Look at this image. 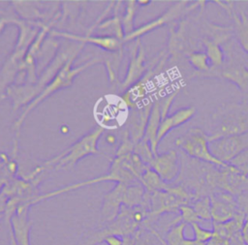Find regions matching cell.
I'll use <instances>...</instances> for the list:
<instances>
[{"mask_svg": "<svg viewBox=\"0 0 248 245\" xmlns=\"http://www.w3.org/2000/svg\"><path fill=\"white\" fill-rule=\"evenodd\" d=\"M147 217L148 211L142 206L135 207L131 210L123 209L114 220L81 236L78 245H96L102 243L104 239L109 235H117L120 237L134 235L142 228Z\"/></svg>", "mask_w": 248, "mask_h": 245, "instance_id": "cell-1", "label": "cell"}, {"mask_svg": "<svg viewBox=\"0 0 248 245\" xmlns=\"http://www.w3.org/2000/svg\"><path fill=\"white\" fill-rule=\"evenodd\" d=\"M31 222L27 219V208L21 207L11 220V231L17 245H30Z\"/></svg>", "mask_w": 248, "mask_h": 245, "instance_id": "cell-11", "label": "cell"}, {"mask_svg": "<svg viewBox=\"0 0 248 245\" xmlns=\"http://www.w3.org/2000/svg\"><path fill=\"white\" fill-rule=\"evenodd\" d=\"M181 245H206V243L203 242H200L198 240L194 239H190V238H185L184 241L182 242Z\"/></svg>", "mask_w": 248, "mask_h": 245, "instance_id": "cell-23", "label": "cell"}, {"mask_svg": "<svg viewBox=\"0 0 248 245\" xmlns=\"http://www.w3.org/2000/svg\"><path fill=\"white\" fill-rule=\"evenodd\" d=\"M202 46L205 49V53L209 59L211 69L220 68L225 62V52L221 46L211 40H202Z\"/></svg>", "mask_w": 248, "mask_h": 245, "instance_id": "cell-13", "label": "cell"}, {"mask_svg": "<svg viewBox=\"0 0 248 245\" xmlns=\"http://www.w3.org/2000/svg\"><path fill=\"white\" fill-rule=\"evenodd\" d=\"M134 245H167L164 237L156 230L140 229L135 233Z\"/></svg>", "mask_w": 248, "mask_h": 245, "instance_id": "cell-14", "label": "cell"}, {"mask_svg": "<svg viewBox=\"0 0 248 245\" xmlns=\"http://www.w3.org/2000/svg\"><path fill=\"white\" fill-rule=\"evenodd\" d=\"M247 216L237 214L233 219L225 223L212 224V237L206 245H230L233 236L241 232Z\"/></svg>", "mask_w": 248, "mask_h": 245, "instance_id": "cell-7", "label": "cell"}, {"mask_svg": "<svg viewBox=\"0 0 248 245\" xmlns=\"http://www.w3.org/2000/svg\"><path fill=\"white\" fill-rule=\"evenodd\" d=\"M150 165L166 183L173 181L179 175V157L175 150L156 156Z\"/></svg>", "mask_w": 248, "mask_h": 245, "instance_id": "cell-8", "label": "cell"}, {"mask_svg": "<svg viewBox=\"0 0 248 245\" xmlns=\"http://www.w3.org/2000/svg\"><path fill=\"white\" fill-rule=\"evenodd\" d=\"M211 201V222L225 223L234 218L238 212L236 196L225 192L216 191L209 195Z\"/></svg>", "mask_w": 248, "mask_h": 245, "instance_id": "cell-6", "label": "cell"}, {"mask_svg": "<svg viewBox=\"0 0 248 245\" xmlns=\"http://www.w3.org/2000/svg\"><path fill=\"white\" fill-rule=\"evenodd\" d=\"M175 144L193 159L206 164H211L222 168H227L231 166L228 163L220 161L210 152L208 137L201 128L194 127L189 129L175 140Z\"/></svg>", "mask_w": 248, "mask_h": 245, "instance_id": "cell-3", "label": "cell"}, {"mask_svg": "<svg viewBox=\"0 0 248 245\" xmlns=\"http://www.w3.org/2000/svg\"><path fill=\"white\" fill-rule=\"evenodd\" d=\"M229 164L236 168L241 174L248 176V149L236 155Z\"/></svg>", "mask_w": 248, "mask_h": 245, "instance_id": "cell-20", "label": "cell"}, {"mask_svg": "<svg viewBox=\"0 0 248 245\" xmlns=\"http://www.w3.org/2000/svg\"><path fill=\"white\" fill-rule=\"evenodd\" d=\"M126 188L127 187H125L123 184H118L105 197L102 209V216L104 222H110L118 216L120 204L124 203Z\"/></svg>", "mask_w": 248, "mask_h": 245, "instance_id": "cell-10", "label": "cell"}, {"mask_svg": "<svg viewBox=\"0 0 248 245\" xmlns=\"http://www.w3.org/2000/svg\"><path fill=\"white\" fill-rule=\"evenodd\" d=\"M191 227L193 229L194 231V236L195 239L200 241V242H203V243H207L210 238L212 237V230H206L201 227V225L199 223H193L191 224Z\"/></svg>", "mask_w": 248, "mask_h": 245, "instance_id": "cell-21", "label": "cell"}, {"mask_svg": "<svg viewBox=\"0 0 248 245\" xmlns=\"http://www.w3.org/2000/svg\"><path fill=\"white\" fill-rule=\"evenodd\" d=\"M226 50L229 54L228 61L225 60L220 68L210 69L206 74H210L209 76L222 77L233 82L242 92L248 94V69L240 59L241 54L233 53L232 46H226Z\"/></svg>", "mask_w": 248, "mask_h": 245, "instance_id": "cell-4", "label": "cell"}, {"mask_svg": "<svg viewBox=\"0 0 248 245\" xmlns=\"http://www.w3.org/2000/svg\"><path fill=\"white\" fill-rule=\"evenodd\" d=\"M103 242L106 243L107 245H122L123 239L122 237L117 235H109V236H107Z\"/></svg>", "mask_w": 248, "mask_h": 245, "instance_id": "cell-22", "label": "cell"}, {"mask_svg": "<svg viewBox=\"0 0 248 245\" xmlns=\"http://www.w3.org/2000/svg\"><path fill=\"white\" fill-rule=\"evenodd\" d=\"M194 208L198 217L202 221H212L211 218V201L209 196H203L196 199L190 204Z\"/></svg>", "mask_w": 248, "mask_h": 245, "instance_id": "cell-17", "label": "cell"}, {"mask_svg": "<svg viewBox=\"0 0 248 245\" xmlns=\"http://www.w3.org/2000/svg\"><path fill=\"white\" fill-rule=\"evenodd\" d=\"M248 131V104H224L211 116L209 142Z\"/></svg>", "mask_w": 248, "mask_h": 245, "instance_id": "cell-2", "label": "cell"}, {"mask_svg": "<svg viewBox=\"0 0 248 245\" xmlns=\"http://www.w3.org/2000/svg\"><path fill=\"white\" fill-rule=\"evenodd\" d=\"M187 59H188L189 63L191 64V66L200 73L206 74L211 69L209 59H208L206 53L203 52L202 50L194 51V52L190 53L187 56Z\"/></svg>", "mask_w": 248, "mask_h": 245, "instance_id": "cell-18", "label": "cell"}, {"mask_svg": "<svg viewBox=\"0 0 248 245\" xmlns=\"http://www.w3.org/2000/svg\"><path fill=\"white\" fill-rule=\"evenodd\" d=\"M187 224L179 222L171 226L164 234V240L167 245H181L184 239V230Z\"/></svg>", "mask_w": 248, "mask_h": 245, "instance_id": "cell-16", "label": "cell"}, {"mask_svg": "<svg viewBox=\"0 0 248 245\" xmlns=\"http://www.w3.org/2000/svg\"><path fill=\"white\" fill-rule=\"evenodd\" d=\"M196 113V108L193 107H187L178 109L173 114L170 116H166L164 119L161 120L160 127L157 134L156 143L158 142L174 127L180 126L190 120Z\"/></svg>", "mask_w": 248, "mask_h": 245, "instance_id": "cell-12", "label": "cell"}, {"mask_svg": "<svg viewBox=\"0 0 248 245\" xmlns=\"http://www.w3.org/2000/svg\"><path fill=\"white\" fill-rule=\"evenodd\" d=\"M215 3L221 6L232 18L234 37L240 46V48L248 54V16L244 12H241V14L238 15L233 9V2L232 1H229L230 4H228V1H215Z\"/></svg>", "mask_w": 248, "mask_h": 245, "instance_id": "cell-9", "label": "cell"}, {"mask_svg": "<svg viewBox=\"0 0 248 245\" xmlns=\"http://www.w3.org/2000/svg\"><path fill=\"white\" fill-rule=\"evenodd\" d=\"M179 217L181 219V222H184L185 224H193V223H201L202 222L198 215L196 214L194 208L192 207V205L190 204H185V205H181L179 207Z\"/></svg>", "mask_w": 248, "mask_h": 245, "instance_id": "cell-19", "label": "cell"}, {"mask_svg": "<svg viewBox=\"0 0 248 245\" xmlns=\"http://www.w3.org/2000/svg\"><path fill=\"white\" fill-rule=\"evenodd\" d=\"M248 149V131L235 135L217 138L209 142L210 152L220 161L230 163L232 158Z\"/></svg>", "mask_w": 248, "mask_h": 245, "instance_id": "cell-5", "label": "cell"}, {"mask_svg": "<svg viewBox=\"0 0 248 245\" xmlns=\"http://www.w3.org/2000/svg\"><path fill=\"white\" fill-rule=\"evenodd\" d=\"M140 179L149 194L157 191H163L169 186V184L166 183L154 170L150 169L145 170Z\"/></svg>", "mask_w": 248, "mask_h": 245, "instance_id": "cell-15", "label": "cell"}]
</instances>
